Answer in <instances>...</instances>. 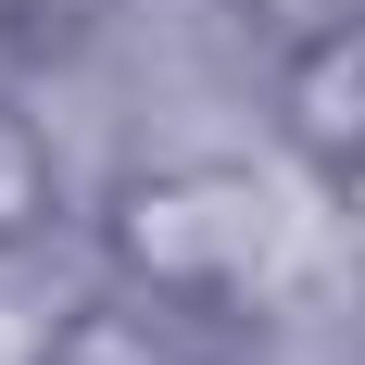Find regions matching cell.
I'll return each instance as SVG.
<instances>
[{"label":"cell","mask_w":365,"mask_h":365,"mask_svg":"<svg viewBox=\"0 0 365 365\" xmlns=\"http://www.w3.org/2000/svg\"><path fill=\"white\" fill-rule=\"evenodd\" d=\"M215 302H164V290H113V302H76L63 328L38 340V365H215L202 340Z\"/></svg>","instance_id":"obj_3"},{"label":"cell","mask_w":365,"mask_h":365,"mask_svg":"<svg viewBox=\"0 0 365 365\" xmlns=\"http://www.w3.org/2000/svg\"><path fill=\"white\" fill-rule=\"evenodd\" d=\"M113 13H126V0H0V51H26V63H63V51H88Z\"/></svg>","instance_id":"obj_5"},{"label":"cell","mask_w":365,"mask_h":365,"mask_svg":"<svg viewBox=\"0 0 365 365\" xmlns=\"http://www.w3.org/2000/svg\"><path fill=\"white\" fill-rule=\"evenodd\" d=\"M101 252L126 290H164V302H227L240 277L264 264V202L215 164H151L101 202Z\"/></svg>","instance_id":"obj_1"},{"label":"cell","mask_w":365,"mask_h":365,"mask_svg":"<svg viewBox=\"0 0 365 365\" xmlns=\"http://www.w3.org/2000/svg\"><path fill=\"white\" fill-rule=\"evenodd\" d=\"M51 227H63V151H51V126H38V113L0 101V264L38 252Z\"/></svg>","instance_id":"obj_4"},{"label":"cell","mask_w":365,"mask_h":365,"mask_svg":"<svg viewBox=\"0 0 365 365\" xmlns=\"http://www.w3.org/2000/svg\"><path fill=\"white\" fill-rule=\"evenodd\" d=\"M277 139L328 189H365V26H315L277 51Z\"/></svg>","instance_id":"obj_2"}]
</instances>
